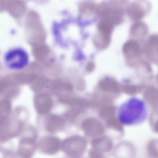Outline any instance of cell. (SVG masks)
<instances>
[{
  "mask_svg": "<svg viewBox=\"0 0 158 158\" xmlns=\"http://www.w3.org/2000/svg\"><path fill=\"white\" fill-rule=\"evenodd\" d=\"M114 25L109 20L101 19L98 24L97 33L93 39L94 44L100 50L106 49L109 46Z\"/></svg>",
  "mask_w": 158,
  "mask_h": 158,
  "instance_id": "cell-3",
  "label": "cell"
},
{
  "mask_svg": "<svg viewBox=\"0 0 158 158\" xmlns=\"http://www.w3.org/2000/svg\"><path fill=\"white\" fill-rule=\"evenodd\" d=\"M146 152L149 158H158V139H152L148 142Z\"/></svg>",
  "mask_w": 158,
  "mask_h": 158,
  "instance_id": "cell-11",
  "label": "cell"
},
{
  "mask_svg": "<svg viewBox=\"0 0 158 158\" xmlns=\"http://www.w3.org/2000/svg\"><path fill=\"white\" fill-rule=\"evenodd\" d=\"M148 114V107L145 102L138 97H132L119 106L118 117L122 125L130 126L143 123L146 119Z\"/></svg>",
  "mask_w": 158,
  "mask_h": 158,
  "instance_id": "cell-1",
  "label": "cell"
},
{
  "mask_svg": "<svg viewBox=\"0 0 158 158\" xmlns=\"http://www.w3.org/2000/svg\"><path fill=\"white\" fill-rule=\"evenodd\" d=\"M97 5L93 1H84L80 3L79 9L84 16L89 17L95 14Z\"/></svg>",
  "mask_w": 158,
  "mask_h": 158,
  "instance_id": "cell-10",
  "label": "cell"
},
{
  "mask_svg": "<svg viewBox=\"0 0 158 158\" xmlns=\"http://www.w3.org/2000/svg\"></svg>",
  "mask_w": 158,
  "mask_h": 158,
  "instance_id": "cell-13",
  "label": "cell"
},
{
  "mask_svg": "<svg viewBox=\"0 0 158 158\" xmlns=\"http://www.w3.org/2000/svg\"><path fill=\"white\" fill-rule=\"evenodd\" d=\"M89 158H107L106 154L91 148L89 151Z\"/></svg>",
  "mask_w": 158,
  "mask_h": 158,
  "instance_id": "cell-12",
  "label": "cell"
},
{
  "mask_svg": "<svg viewBox=\"0 0 158 158\" xmlns=\"http://www.w3.org/2000/svg\"><path fill=\"white\" fill-rule=\"evenodd\" d=\"M148 28L146 24L139 21L135 22L131 26L130 34L131 39L141 40L146 36Z\"/></svg>",
  "mask_w": 158,
  "mask_h": 158,
  "instance_id": "cell-9",
  "label": "cell"
},
{
  "mask_svg": "<svg viewBox=\"0 0 158 158\" xmlns=\"http://www.w3.org/2000/svg\"><path fill=\"white\" fill-rule=\"evenodd\" d=\"M143 51L147 58L158 60V34H153L149 37Z\"/></svg>",
  "mask_w": 158,
  "mask_h": 158,
  "instance_id": "cell-8",
  "label": "cell"
},
{
  "mask_svg": "<svg viewBox=\"0 0 158 158\" xmlns=\"http://www.w3.org/2000/svg\"><path fill=\"white\" fill-rule=\"evenodd\" d=\"M139 42L137 40L131 39L123 45V52L125 58L128 61L141 58L143 51Z\"/></svg>",
  "mask_w": 158,
  "mask_h": 158,
  "instance_id": "cell-4",
  "label": "cell"
},
{
  "mask_svg": "<svg viewBox=\"0 0 158 158\" xmlns=\"http://www.w3.org/2000/svg\"><path fill=\"white\" fill-rule=\"evenodd\" d=\"M3 59L7 68L14 70H19L27 66L30 57L28 53L24 48L16 47L6 50L3 55Z\"/></svg>",
  "mask_w": 158,
  "mask_h": 158,
  "instance_id": "cell-2",
  "label": "cell"
},
{
  "mask_svg": "<svg viewBox=\"0 0 158 158\" xmlns=\"http://www.w3.org/2000/svg\"><path fill=\"white\" fill-rule=\"evenodd\" d=\"M112 151L114 158H135L136 153L135 146L127 141L118 143Z\"/></svg>",
  "mask_w": 158,
  "mask_h": 158,
  "instance_id": "cell-5",
  "label": "cell"
},
{
  "mask_svg": "<svg viewBox=\"0 0 158 158\" xmlns=\"http://www.w3.org/2000/svg\"><path fill=\"white\" fill-rule=\"evenodd\" d=\"M90 144L91 148L106 154L112 151L114 147L112 138L103 135L91 138Z\"/></svg>",
  "mask_w": 158,
  "mask_h": 158,
  "instance_id": "cell-7",
  "label": "cell"
},
{
  "mask_svg": "<svg viewBox=\"0 0 158 158\" xmlns=\"http://www.w3.org/2000/svg\"><path fill=\"white\" fill-rule=\"evenodd\" d=\"M148 3L136 2L131 3L127 7V12L132 20L139 21L145 15L149 8Z\"/></svg>",
  "mask_w": 158,
  "mask_h": 158,
  "instance_id": "cell-6",
  "label": "cell"
}]
</instances>
